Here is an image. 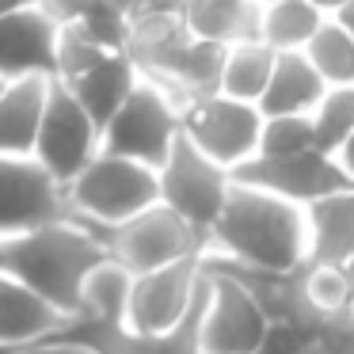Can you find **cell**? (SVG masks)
Returning a JSON list of instances; mask_svg holds the SVG:
<instances>
[{
    "instance_id": "1",
    "label": "cell",
    "mask_w": 354,
    "mask_h": 354,
    "mask_svg": "<svg viewBox=\"0 0 354 354\" xmlns=\"http://www.w3.org/2000/svg\"><path fill=\"white\" fill-rule=\"evenodd\" d=\"M209 252L267 270H297L308 263V209L263 187L232 183L209 229Z\"/></svg>"
},
{
    "instance_id": "2",
    "label": "cell",
    "mask_w": 354,
    "mask_h": 354,
    "mask_svg": "<svg viewBox=\"0 0 354 354\" xmlns=\"http://www.w3.org/2000/svg\"><path fill=\"white\" fill-rule=\"evenodd\" d=\"M4 244H8V274L24 278L31 290H39L69 316L80 313V293H84L88 274L103 259H111L103 232L80 221L77 214L16 232Z\"/></svg>"
},
{
    "instance_id": "3",
    "label": "cell",
    "mask_w": 354,
    "mask_h": 354,
    "mask_svg": "<svg viewBox=\"0 0 354 354\" xmlns=\"http://www.w3.org/2000/svg\"><path fill=\"white\" fill-rule=\"evenodd\" d=\"M65 191H69V206L80 221L95 225V229H111V225L130 221L133 214L160 202V171L103 149Z\"/></svg>"
},
{
    "instance_id": "4",
    "label": "cell",
    "mask_w": 354,
    "mask_h": 354,
    "mask_svg": "<svg viewBox=\"0 0 354 354\" xmlns=\"http://www.w3.org/2000/svg\"><path fill=\"white\" fill-rule=\"evenodd\" d=\"M100 232L107 240L111 259L130 267L133 274H145V270L209 252V236L202 229H194L183 214H176L168 202H153L149 209L133 214L130 221L111 225V229H100Z\"/></svg>"
},
{
    "instance_id": "5",
    "label": "cell",
    "mask_w": 354,
    "mask_h": 354,
    "mask_svg": "<svg viewBox=\"0 0 354 354\" xmlns=\"http://www.w3.org/2000/svg\"><path fill=\"white\" fill-rule=\"evenodd\" d=\"M183 133V111L156 80L141 77L118 115L103 126V149L160 171Z\"/></svg>"
},
{
    "instance_id": "6",
    "label": "cell",
    "mask_w": 354,
    "mask_h": 354,
    "mask_svg": "<svg viewBox=\"0 0 354 354\" xmlns=\"http://www.w3.org/2000/svg\"><path fill=\"white\" fill-rule=\"evenodd\" d=\"M100 153H103V126L88 115V107L73 95L69 84L54 80L46 115H42L39 126V141H35V160L69 187Z\"/></svg>"
},
{
    "instance_id": "7",
    "label": "cell",
    "mask_w": 354,
    "mask_h": 354,
    "mask_svg": "<svg viewBox=\"0 0 354 354\" xmlns=\"http://www.w3.org/2000/svg\"><path fill=\"white\" fill-rule=\"evenodd\" d=\"M232 183H236L232 168L206 156L187 133H179L171 156L160 164V202H168L176 214H183L206 236L221 217Z\"/></svg>"
},
{
    "instance_id": "8",
    "label": "cell",
    "mask_w": 354,
    "mask_h": 354,
    "mask_svg": "<svg viewBox=\"0 0 354 354\" xmlns=\"http://www.w3.org/2000/svg\"><path fill=\"white\" fill-rule=\"evenodd\" d=\"M183 133L217 164L240 168L259 153L263 111L259 103H244L225 92H214L183 107Z\"/></svg>"
},
{
    "instance_id": "9",
    "label": "cell",
    "mask_w": 354,
    "mask_h": 354,
    "mask_svg": "<svg viewBox=\"0 0 354 354\" xmlns=\"http://www.w3.org/2000/svg\"><path fill=\"white\" fill-rule=\"evenodd\" d=\"M236 183H252L263 187L270 194L297 202V206H313V202L328 198L335 191L354 187V176L343 168V160L324 149H305L293 156H252L240 168H232Z\"/></svg>"
},
{
    "instance_id": "10",
    "label": "cell",
    "mask_w": 354,
    "mask_h": 354,
    "mask_svg": "<svg viewBox=\"0 0 354 354\" xmlns=\"http://www.w3.org/2000/svg\"><path fill=\"white\" fill-rule=\"evenodd\" d=\"M206 308H202V354H259L267 335V313L232 274L206 267Z\"/></svg>"
},
{
    "instance_id": "11",
    "label": "cell",
    "mask_w": 354,
    "mask_h": 354,
    "mask_svg": "<svg viewBox=\"0 0 354 354\" xmlns=\"http://www.w3.org/2000/svg\"><path fill=\"white\" fill-rule=\"evenodd\" d=\"M73 217L69 191L35 156L0 153V236L39 229V225Z\"/></svg>"
},
{
    "instance_id": "12",
    "label": "cell",
    "mask_w": 354,
    "mask_h": 354,
    "mask_svg": "<svg viewBox=\"0 0 354 354\" xmlns=\"http://www.w3.org/2000/svg\"><path fill=\"white\" fill-rule=\"evenodd\" d=\"M202 308H206V274H202V290L194 301L191 316L171 331H138L130 324H103L88 320V316H69L57 335L77 339L95 354H202Z\"/></svg>"
},
{
    "instance_id": "13",
    "label": "cell",
    "mask_w": 354,
    "mask_h": 354,
    "mask_svg": "<svg viewBox=\"0 0 354 354\" xmlns=\"http://www.w3.org/2000/svg\"><path fill=\"white\" fill-rule=\"evenodd\" d=\"M202 255L168 263V267L133 274L130 293V316L126 324L138 331H171L191 316L202 290Z\"/></svg>"
},
{
    "instance_id": "14",
    "label": "cell",
    "mask_w": 354,
    "mask_h": 354,
    "mask_svg": "<svg viewBox=\"0 0 354 354\" xmlns=\"http://www.w3.org/2000/svg\"><path fill=\"white\" fill-rule=\"evenodd\" d=\"M57 39H62V27L35 4L0 16V77L57 80Z\"/></svg>"
},
{
    "instance_id": "15",
    "label": "cell",
    "mask_w": 354,
    "mask_h": 354,
    "mask_svg": "<svg viewBox=\"0 0 354 354\" xmlns=\"http://www.w3.org/2000/svg\"><path fill=\"white\" fill-rule=\"evenodd\" d=\"M69 324V313L46 301L16 274H0V351L50 339Z\"/></svg>"
},
{
    "instance_id": "16",
    "label": "cell",
    "mask_w": 354,
    "mask_h": 354,
    "mask_svg": "<svg viewBox=\"0 0 354 354\" xmlns=\"http://www.w3.org/2000/svg\"><path fill=\"white\" fill-rule=\"evenodd\" d=\"M50 84H54L50 77L8 80V88L0 95V153L4 156H35Z\"/></svg>"
},
{
    "instance_id": "17",
    "label": "cell",
    "mask_w": 354,
    "mask_h": 354,
    "mask_svg": "<svg viewBox=\"0 0 354 354\" xmlns=\"http://www.w3.org/2000/svg\"><path fill=\"white\" fill-rule=\"evenodd\" d=\"M328 88L331 84L308 62L305 50H278L274 77H270L267 92L259 100V111L267 118L270 115H313Z\"/></svg>"
},
{
    "instance_id": "18",
    "label": "cell",
    "mask_w": 354,
    "mask_h": 354,
    "mask_svg": "<svg viewBox=\"0 0 354 354\" xmlns=\"http://www.w3.org/2000/svg\"><path fill=\"white\" fill-rule=\"evenodd\" d=\"M138 80H141V69L133 65V57L126 54V50H111V54H103L92 69H84L77 80H69V88L88 107V115L100 126H107L111 118L118 115V107L130 100Z\"/></svg>"
},
{
    "instance_id": "19",
    "label": "cell",
    "mask_w": 354,
    "mask_h": 354,
    "mask_svg": "<svg viewBox=\"0 0 354 354\" xmlns=\"http://www.w3.org/2000/svg\"><path fill=\"white\" fill-rule=\"evenodd\" d=\"M183 19L198 39L248 42L263 31V0H183Z\"/></svg>"
},
{
    "instance_id": "20",
    "label": "cell",
    "mask_w": 354,
    "mask_h": 354,
    "mask_svg": "<svg viewBox=\"0 0 354 354\" xmlns=\"http://www.w3.org/2000/svg\"><path fill=\"white\" fill-rule=\"evenodd\" d=\"M354 255V187L308 206V263H346Z\"/></svg>"
},
{
    "instance_id": "21",
    "label": "cell",
    "mask_w": 354,
    "mask_h": 354,
    "mask_svg": "<svg viewBox=\"0 0 354 354\" xmlns=\"http://www.w3.org/2000/svg\"><path fill=\"white\" fill-rule=\"evenodd\" d=\"M274 62H278V50L270 42L263 39L232 42L229 57H225V73H221V92L244 103H259L270 77H274Z\"/></svg>"
},
{
    "instance_id": "22",
    "label": "cell",
    "mask_w": 354,
    "mask_h": 354,
    "mask_svg": "<svg viewBox=\"0 0 354 354\" xmlns=\"http://www.w3.org/2000/svg\"><path fill=\"white\" fill-rule=\"evenodd\" d=\"M130 293H133V270L122 267L118 259H103L88 274L77 316L103 320V324H126V316H130Z\"/></svg>"
},
{
    "instance_id": "23",
    "label": "cell",
    "mask_w": 354,
    "mask_h": 354,
    "mask_svg": "<svg viewBox=\"0 0 354 354\" xmlns=\"http://www.w3.org/2000/svg\"><path fill=\"white\" fill-rule=\"evenodd\" d=\"M324 12L313 0H263V31L259 39L274 50H305L320 31Z\"/></svg>"
},
{
    "instance_id": "24",
    "label": "cell",
    "mask_w": 354,
    "mask_h": 354,
    "mask_svg": "<svg viewBox=\"0 0 354 354\" xmlns=\"http://www.w3.org/2000/svg\"><path fill=\"white\" fill-rule=\"evenodd\" d=\"M305 54L328 84H354V31L346 24H339L335 16H328L320 24V31L313 35Z\"/></svg>"
},
{
    "instance_id": "25",
    "label": "cell",
    "mask_w": 354,
    "mask_h": 354,
    "mask_svg": "<svg viewBox=\"0 0 354 354\" xmlns=\"http://www.w3.org/2000/svg\"><path fill=\"white\" fill-rule=\"evenodd\" d=\"M316 149L339 156L343 145L354 138V84H331L313 111Z\"/></svg>"
},
{
    "instance_id": "26",
    "label": "cell",
    "mask_w": 354,
    "mask_h": 354,
    "mask_svg": "<svg viewBox=\"0 0 354 354\" xmlns=\"http://www.w3.org/2000/svg\"><path fill=\"white\" fill-rule=\"evenodd\" d=\"M316 149L313 133V115H263V133H259V153L255 156H293Z\"/></svg>"
},
{
    "instance_id": "27",
    "label": "cell",
    "mask_w": 354,
    "mask_h": 354,
    "mask_svg": "<svg viewBox=\"0 0 354 354\" xmlns=\"http://www.w3.org/2000/svg\"><path fill=\"white\" fill-rule=\"evenodd\" d=\"M88 35H92L100 46L107 50H126V39H130V27H133V16L122 0H92V8L84 12L80 19Z\"/></svg>"
},
{
    "instance_id": "28",
    "label": "cell",
    "mask_w": 354,
    "mask_h": 354,
    "mask_svg": "<svg viewBox=\"0 0 354 354\" xmlns=\"http://www.w3.org/2000/svg\"><path fill=\"white\" fill-rule=\"evenodd\" d=\"M103 54H111V50L100 46V42H95L80 24L62 27V39H57V80H62V84L77 80L80 73L92 69Z\"/></svg>"
},
{
    "instance_id": "29",
    "label": "cell",
    "mask_w": 354,
    "mask_h": 354,
    "mask_svg": "<svg viewBox=\"0 0 354 354\" xmlns=\"http://www.w3.org/2000/svg\"><path fill=\"white\" fill-rule=\"evenodd\" d=\"M313 354H354V301L320 313L313 331Z\"/></svg>"
},
{
    "instance_id": "30",
    "label": "cell",
    "mask_w": 354,
    "mask_h": 354,
    "mask_svg": "<svg viewBox=\"0 0 354 354\" xmlns=\"http://www.w3.org/2000/svg\"><path fill=\"white\" fill-rule=\"evenodd\" d=\"M35 8H42L57 27H73L84 19V12L92 8V0H35Z\"/></svg>"
},
{
    "instance_id": "31",
    "label": "cell",
    "mask_w": 354,
    "mask_h": 354,
    "mask_svg": "<svg viewBox=\"0 0 354 354\" xmlns=\"http://www.w3.org/2000/svg\"><path fill=\"white\" fill-rule=\"evenodd\" d=\"M0 354H95V351H88L77 339L50 335V339H39V343H27V346H8V351H0Z\"/></svg>"
},
{
    "instance_id": "32",
    "label": "cell",
    "mask_w": 354,
    "mask_h": 354,
    "mask_svg": "<svg viewBox=\"0 0 354 354\" xmlns=\"http://www.w3.org/2000/svg\"><path fill=\"white\" fill-rule=\"evenodd\" d=\"M313 4L324 12V16H339V12H343L346 4H351V0H313Z\"/></svg>"
},
{
    "instance_id": "33",
    "label": "cell",
    "mask_w": 354,
    "mask_h": 354,
    "mask_svg": "<svg viewBox=\"0 0 354 354\" xmlns=\"http://www.w3.org/2000/svg\"><path fill=\"white\" fill-rule=\"evenodd\" d=\"M339 160H343V168H346V171H351V176H354V138H351V141H346V145H343V153H339Z\"/></svg>"
},
{
    "instance_id": "34",
    "label": "cell",
    "mask_w": 354,
    "mask_h": 354,
    "mask_svg": "<svg viewBox=\"0 0 354 354\" xmlns=\"http://www.w3.org/2000/svg\"><path fill=\"white\" fill-rule=\"evenodd\" d=\"M27 4H35V0H0V16H8L16 8H27Z\"/></svg>"
},
{
    "instance_id": "35",
    "label": "cell",
    "mask_w": 354,
    "mask_h": 354,
    "mask_svg": "<svg viewBox=\"0 0 354 354\" xmlns=\"http://www.w3.org/2000/svg\"><path fill=\"white\" fill-rule=\"evenodd\" d=\"M335 19H339V24H346V27H351V31H354V0H351V4H346L343 12H339Z\"/></svg>"
},
{
    "instance_id": "36",
    "label": "cell",
    "mask_w": 354,
    "mask_h": 354,
    "mask_svg": "<svg viewBox=\"0 0 354 354\" xmlns=\"http://www.w3.org/2000/svg\"><path fill=\"white\" fill-rule=\"evenodd\" d=\"M4 240H8V236H0V274L8 270V244H4Z\"/></svg>"
},
{
    "instance_id": "37",
    "label": "cell",
    "mask_w": 354,
    "mask_h": 354,
    "mask_svg": "<svg viewBox=\"0 0 354 354\" xmlns=\"http://www.w3.org/2000/svg\"><path fill=\"white\" fill-rule=\"evenodd\" d=\"M343 270H346V282H351V290H354V255L343 263Z\"/></svg>"
},
{
    "instance_id": "38",
    "label": "cell",
    "mask_w": 354,
    "mask_h": 354,
    "mask_svg": "<svg viewBox=\"0 0 354 354\" xmlns=\"http://www.w3.org/2000/svg\"><path fill=\"white\" fill-rule=\"evenodd\" d=\"M160 8H183V0H156Z\"/></svg>"
},
{
    "instance_id": "39",
    "label": "cell",
    "mask_w": 354,
    "mask_h": 354,
    "mask_svg": "<svg viewBox=\"0 0 354 354\" xmlns=\"http://www.w3.org/2000/svg\"><path fill=\"white\" fill-rule=\"evenodd\" d=\"M4 88H8V80H4V77H0V95H4Z\"/></svg>"
}]
</instances>
